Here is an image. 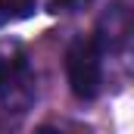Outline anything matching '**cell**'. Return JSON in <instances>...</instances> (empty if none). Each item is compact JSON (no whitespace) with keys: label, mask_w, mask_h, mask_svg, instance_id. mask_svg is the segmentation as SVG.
Returning <instances> with one entry per match:
<instances>
[{"label":"cell","mask_w":134,"mask_h":134,"mask_svg":"<svg viewBox=\"0 0 134 134\" xmlns=\"http://www.w3.org/2000/svg\"><path fill=\"white\" fill-rule=\"evenodd\" d=\"M37 97V72L22 41H0V109L6 115H25Z\"/></svg>","instance_id":"1"},{"label":"cell","mask_w":134,"mask_h":134,"mask_svg":"<svg viewBox=\"0 0 134 134\" xmlns=\"http://www.w3.org/2000/svg\"><path fill=\"white\" fill-rule=\"evenodd\" d=\"M66 78L78 100H97L103 91V47L97 37H78L66 50Z\"/></svg>","instance_id":"2"},{"label":"cell","mask_w":134,"mask_h":134,"mask_svg":"<svg viewBox=\"0 0 134 134\" xmlns=\"http://www.w3.org/2000/svg\"><path fill=\"white\" fill-rule=\"evenodd\" d=\"M37 13V0H0V28Z\"/></svg>","instance_id":"3"},{"label":"cell","mask_w":134,"mask_h":134,"mask_svg":"<svg viewBox=\"0 0 134 134\" xmlns=\"http://www.w3.org/2000/svg\"><path fill=\"white\" fill-rule=\"evenodd\" d=\"M84 3L91 0H50V13H72V9H81Z\"/></svg>","instance_id":"4"}]
</instances>
